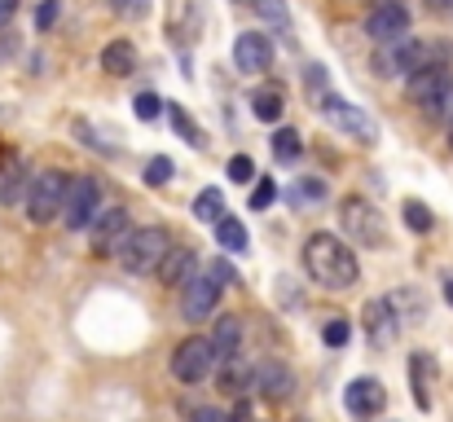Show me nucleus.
I'll use <instances>...</instances> for the list:
<instances>
[{
  "label": "nucleus",
  "instance_id": "nucleus-1",
  "mask_svg": "<svg viewBox=\"0 0 453 422\" xmlns=\"http://www.w3.org/2000/svg\"><path fill=\"white\" fill-rule=\"evenodd\" d=\"M303 269H308V278L321 281L326 290H348L361 278V265H357L352 247L339 234H312L303 242Z\"/></svg>",
  "mask_w": 453,
  "mask_h": 422
},
{
  "label": "nucleus",
  "instance_id": "nucleus-2",
  "mask_svg": "<svg viewBox=\"0 0 453 422\" xmlns=\"http://www.w3.org/2000/svg\"><path fill=\"white\" fill-rule=\"evenodd\" d=\"M167 247H172V238H167V229H158V225H142V229H128V238L119 242V265H124V273H137V278H146L158 269V260L167 256Z\"/></svg>",
  "mask_w": 453,
  "mask_h": 422
},
{
  "label": "nucleus",
  "instance_id": "nucleus-3",
  "mask_svg": "<svg viewBox=\"0 0 453 422\" xmlns=\"http://www.w3.org/2000/svg\"><path fill=\"white\" fill-rule=\"evenodd\" d=\"M66 172L49 167L40 176H31V189H27V220L31 225H49L62 216V198H66Z\"/></svg>",
  "mask_w": 453,
  "mask_h": 422
},
{
  "label": "nucleus",
  "instance_id": "nucleus-4",
  "mask_svg": "<svg viewBox=\"0 0 453 422\" xmlns=\"http://www.w3.org/2000/svg\"><path fill=\"white\" fill-rule=\"evenodd\" d=\"M97 211H102V180L97 176H71L66 198H62V225L66 229H88Z\"/></svg>",
  "mask_w": 453,
  "mask_h": 422
},
{
  "label": "nucleus",
  "instance_id": "nucleus-5",
  "mask_svg": "<svg viewBox=\"0 0 453 422\" xmlns=\"http://www.w3.org/2000/svg\"><path fill=\"white\" fill-rule=\"evenodd\" d=\"M211 370H216V352H211V339H203V334L185 339V343L172 352V374H176L180 383H203Z\"/></svg>",
  "mask_w": 453,
  "mask_h": 422
},
{
  "label": "nucleus",
  "instance_id": "nucleus-6",
  "mask_svg": "<svg viewBox=\"0 0 453 422\" xmlns=\"http://www.w3.org/2000/svg\"><path fill=\"white\" fill-rule=\"evenodd\" d=\"M128 207H102L97 216H93V225H88V247H93V256H111V251H119V242L128 238Z\"/></svg>",
  "mask_w": 453,
  "mask_h": 422
},
{
  "label": "nucleus",
  "instance_id": "nucleus-7",
  "mask_svg": "<svg viewBox=\"0 0 453 422\" xmlns=\"http://www.w3.org/2000/svg\"><path fill=\"white\" fill-rule=\"evenodd\" d=\"M343 225L357 242L365 247H388V229H383V216L365 203V198H343Z\"/></svg>",
  "mask_w": 453,
  "mask_h": 422
},
{
  "label": "nucleus",
  "instance_id": "nucleus-8",
  "mask_svg": "<svg viewBox=\"0 0 453 422\" xmlns=\"http://www.w3.org/2000/svg\"><path fill=\"white\" fill-rule=\"evenodd\" d=\"M216 303H220V286L207 278V273H194V278L180 281V317H185V321L211 317Z\"/></svg>",
  "mask_w": 453,
  "mask_h": 422
},
{
  "label": "nucleus",
  "instance_id": "nucleus-9",
  "mask_svg": "<svg viewBox=\"0 0 453 422\" xmlns=\"http://www.w3.org/2000/svg\"><path fill=\"white\" fill-rule=\"evenodd\" d=\"M365 35L374 44H396L410 35V9L405 4H379L365 13Z\"/></svg>",
  "mask_w": 453,
  "mask_h": 422
},
{
  "label": "nucleus",
  "instance_id": "nucleus-10",
  "mask_svg": "<svg viewBox=\"0 0 453 422\" xmlns=\"http://www.w3.org/2000/svg\"><path fill=\"white\" fill-rule=\"evenodd\" d=\"M321 115H326L339 133H348V137H357V141H374L379 137L374 119H365V111H361V106H352V102H343V97H326V102H321Z\"/></svg>",
  "mask_w": 453,
  "mask_h": 422
},
{
  "label": "nucleus",
  "instance_id": "nucleus-11",
  "mask_svg": "<svg viewBox=\"0 0 453 422\" xmlns=\"http://www.w3.org/2000/svg\"><path fill=\"white\" fill-rule=\"evenodd\" d=\"M234 66H238L242 75L269 71V66H273V40L260 35V31H242V35L234 40Z\"/></svg>",
  "mask_w": 453,
  "mask_h": 422
},
{
  "label": "nucleus",
  "instance_id": "nucleus-12",
  "mask_svg": "<svg viewBox=\"0 0 453 422\" xmlns=\"http://www.w3.org/2000/svg\"><path fill=\"white\" fill-rule=\"evenodd\" d=\"M343 405H348L352 418H374V414H383L388 392H383L379 379H352V383L343 387Z\"/></svg>",
  "mask_w": 453,
  "mask_h": 422
},
{
  "label": "nucleus",
  "instance_id": "nucleus-13",
  "mask_svg": "<svg viewBox=\"0 0 453 422\" xmlns=\"http://www.w3.org/2000/svg\"><path fill=\"white\" fill-rule=\"evenodd\" d=\"M251 387H260V396L269 401H287L296 392V374L282 361H265L260 370H251Z\"/></svg>",
  "mask_w": 453,
  "mask_h": 422
},
{
  "label": "nucleus",
  "instance_id": "nucleus-14",
  "mask_svg": "<svg viewBox=\"0 0 453 422\" xmlns=\"http://www.w3.org/2000/svg\"><path fill=\"white\" fill-rule=\"evenodd\" d=\"M365 334L370 343H392L396 339V312H392V299H370L365 303Z\"/></svg>",
  "mask_w": 453,
  "mask_h": 422
},
{
  "label": "nucleus",
  "instance_id": "nucleus-15",
  "mask_svg": "<svg viewBox=\"0 0 453 422\" xmlns=\"http://www.w3.org/2000/svg\"><path fill=\"white\" fill-rule=\"evenodd\" d=\"M194 269H198V256L189 251V247H167V256L158 260V281L163 286H180L185 278H194Z\"/></svg>",
  "mask_w": 453,
  "mask_h": 422
},
{
  "label": "nucleus",
  "instance_id": "nucleus-16",
  "mask_svg": "<svg viewBox=\"0 0 453 422\" xmlns=\"http://www.w3.org/2000/svg\"><path fill=\"white\" fill-rule=\"evenodd\" d=\"M102 71L115 75V80L133 75V71H137V49H133L128 40H111V44L102 49Z\"/></svg>",
  "mask_w": 453,
  "mask_h": 422
},
{
  "label": "nucleus",
  "instance_id": "nucleus-17",
  "mask_svg": "<svg viewBox=\"0 0 453 422\" xmlns=\"http://www.w3.org/2000/svg\"><path fill=\"white\" fill-rule=\"evenodd\" d=\"M432 374H436V361L427 357V352H414L410 357V387H414V401H418V410H432Z\"/></svg>",
  "mask_w": 453,
  "mask_h": 422
},
{
  "label": "nucleus",
  "instance_id": "nucleus-18",
  "mask_svg": "<svg viewBox=\"0 0 453 422\" xmlns=\"http://www.w3.org/2000/svg\"><path fill=\"white\" fill-rule=\"evenodd\" d=\"M238 343H242V321H238V317H220V326H216V334H211L216 361H234V357H238Z\"/></svg>",
  "mask_w": 453,
  "mask_h": 422
},
{
  "label": "nucleus",
  "instance_id": "nucleus-19",
  "mask_svg": "<svg viewBox=\"0 0 453 422\" xmlns=\"http://www.w3.org/2000/svg\"><path fill=\"white\" fill-rule=\"evenodd\" d=\"M216 242H220L225 251H234V256H242V251L251 247L247 225H242L238 216H220V220H216Z\"/></svg>",
  "mask_w": 453,
  "mask_h": 422
},
{
  "label": "nucleus",
  "instance_id": "nucleus-20",
  "mask_svg": "<svg viewBox=\"0 0 453 422\" xmlns=\"http://www.w3.org/2000/svg\"><path fill=\"white\" fill-rule=\"evenodd\" d=\"M282 111H287V106H282V93H278V88H260V93L251 97V115H256L260 124H278Z\"/></svg>",
  "mask_w": 453,
  "mask_h": 422
},
{
  "label": "nucleus",
  "instance_id": "nucleus-21",
  "mask_svg": "<svg viewBox=\"0 0 453 422\" xmlns=\"http://www.w3.org/2000/svg\"><path fill=\"white\" fill-rule=\"evenodd\" d=\"M220 216H225V194H220V189H203V194L194 198V220L216 225Z\"/></svg>",
  "mask_w": 453,
  "mask_h": 422
},
{
  "label": "nucleus",
  "instance_id": "nucleus-22",
  "mask_svg": "<svg viewBox=\"0 0 453 422\" xmlns=\"http://www.w3.org/2000/svg\"><path fill=\"white\" fill-rule=\"evenodd\" d=\"M247 387H251V370L234 357V361L220 370V392H225V396H242Z\"/></svg>",
  "mask_w": 453,
  "mask_h": 422
},
{
  "label": "nucleus",
  "instance_id": "nucleus-23",
  "mask_svg": "<svg viewBox=\"0 0 453 422\" xmlns=\"http://www.w3.org/2000/svg\"><path fill=\"white\" fill-rule=\"evenodd\" d=\"M401 220H405L414 234H432V225H436V220H432V207L418 203V198H410V203L401 207Z\"/></svg>",
  "mask_w": 453,
  "mask_h": 422
},
{
  "label": "nucleus",
  "instance_id": "nucleus-24",
  "mask_svg": "<svg viewBox=\"0 0 453 422\" xmlns=\"http://www.w3.org/2000/svg\"><path fill=\"white\" fill-rule=\"evenodd\" d=\"M273 154H278V163H296V158L303 154L300 133H291V128H278V133H273Z\"/></svg>",
  "mask_w": 453,
  "mask_h": 422
},
{
  "label": "nucleus",
  "instance_id": "nucleus-25",
  "mask_svg": "<svg viewBox=\"0 0 453 422\" xmlns=\"http://www.w3.org/2000/svg\"><path fill=\"white\" fill-rule=\"evenodd\" d=\"M163 111H167V119H172V128H176L180 137L189 141V145H203V133H198V128L189 124V115H185V111H180L176 102H163Z\"/></svg>",
  "mask_w": 453,
  "mask_h": 422
},
{
  "label": "nucleus",
  "instance_id": "nucleus-26",
  "mask_svg": "<svg viewBox=\"0 0 453 422\" xmlns=\"http://www.w3.org/2000/svg\"><path fill=\"white\" fill-rule=\"evenodd\" d=\"M256 13H260L265 22H273L278 31H291V13H287L282 0H256Z\"/></svg>",
  "mask_w": 453,
  "mask_h": 422
},
{
  "label": "nucleus",
  "instance_id": "nucleus-27",
  "mask_svg": "<svg viewBox=\"0 0 453 422\" xmlns=\"http://www.w3.org/2000/svg\"><path fill=\"white\" fill-rule=\"evenodd\" d=\"M321 339H326V348H343V343L352 339V326H348L343 317H334V321L321 326Z\"/></svg>",
  "mask_w": 453,
  "mask_h": 422
},
{
  "label": "nucleus",
  "instance_id": "nucleus-28",
  "mask_svg": "<svg viewBox=\"0 0 453 422\" xmlns=\"http://www.w3.org/2000/svg\"><path fill=\"white\" fill-rule=\"evenodd\" d=\"M273 198H278V185H273L269 176H260V180H256V189H251V211L273 207Z\"/></svg>",
  "mask_w": 453,
  "mask_h": 422
},
{
  "label": "nucleus",
  "instance_id": "nucleus-29",
  "mask_svg": "<svg viewBox=\"0 0 453 422\" xmlns=\"http://www.w3.org/2000/svg\"><path fill=\"white\" fill-rule=\"evenodd\" d=\"M229 176H234V185H251L256 180V163L247 154H234L229 158Z\"/></svg>",
  "mask_w": 453,
  "mask_h": 422
},
{
  "label": "nucleus",
  "instance_id": "nucleus-30",
  "mask_svg": "<svg viewBox=\"0 0 453 422\" xmlns=\"http://www.w3.org/2000/svg\"><path fill=\"white\" fill-rule=\"evenodd\" d=\"M58 18H62V0H40V9H35V31H53Z\"/></svg>",
  "mask_w": 453,
  "mask_h": 422
},
{
  "label": "nucleus",
  "instance_id": "nucleus-31",
  "mask_svg": "<svg viewBox=\"0 0 453 422\" xmlns=\"http://www.w3.org/2000/svg\"><path fill=\"white\" fill-rule=\"evenodd\" d=\"M172 172H176V167H172V158H163V154H158V158L146 163V185H167V180H172Z\"/></svg>",
  "mask_w": 453,
  "mask_h": 422
},
{
  "label": "nucleus",
  "instance_id": "nucleus-32",
  "mask_svg": "<svg viewBox=\"0 0 453 422\" xmlns=\"http://www.w3.org/2000/svg\"><path fill=\"white\" fill-rule=\"evenodd\" d=\"M321 198H326V185L321 180H300L291 189V203H321Z\"/></svg>",
  "mask_w": 453,
  "mask_h": 422
},
{
  "label": "nucleus",
  "instance_id": "nucleus-33",
  "mask_svg": "<svg viewBox=\"0 0 453 422\" xmlns=\"http://www.w3.org/2000/svg\"><path fill=\"white\" fill-rule=\"evenodd\" d=\"M133 111H137V119H146V124H150V119H158V115H163V102H158L154 93H142V97L133 102Z\"/></svg>",
  "mask_w": 453,
  "mask_h": 422
},
{
  "label": "nucleus",
  "instance_id": "nucleus-34",
  "mask_svg": "<svg viewBox=\"0 0 453 422\" xmlns=\"http://www.w3.org/2000/svg\"><path fill=\"white\" fill-rule=\"evenodd\" d=\"M207 278L216 281V286H220V290H225V286H238V269H234V265H229V260H216V265H211V273H207Z\"/></svg>",
  "mask_w": 453,
  "mask_h": 422
},
{
  "label": "nucleus",
  "instance_id": "nucleus-35",
  "mask_svg": "<svg viewBox=\"0 0 453 422\" xmlns=\"http://www.w3.org/2000/svg\"><path fill=\"white\" fill-rule=\"evenodd\" d=\"M111 9H115L119 18H142V13L150 9V0H111Z\"/></svg>",
  "mask_w": 453,
  "mask_h": 422
},
{
  "label": "nucleus",
  "instance_id": "nucleus-36",
  "mask_svg": "<svg viewBox=\"0 0 453 422\" xmlns=\"http://www.w3.org/2000/svg\"><path fill=\"white\" fill-rule=\"evenodd\" d=\"M189 422H229V414H220V410H198Z\"/></svg>",
  "mask_w": 453,
  "mask_h": 422
},
{
  "label": "nucleus",
  "instance_id": "nucleus-37",
  "mask_svg": "<svg viewBox=\"0 0 453 422\" xmlns=\"http://www.w3.org/2000/svg\"><path fill=\"white\" fill-rule=\"evenodd\" d=\"M13 9H18V0H0V27L13 18Z\"/></svg>",
  "mask_w": 453,
  "mask_h": 422
},
{
  "label": "nucleus",
  "instance_id": "nucleus-38",
  "mask_svg": "<svg viewBox=\"0 0 453 422\" xmlns=\"http://www.w3.org/2000/svg\"><path fill=\"white\" fill-rule=\"evenodd\" d=\"M432 13H453V0H427Z\"/></svg>",
  "mask_w": 453,
  "mask_h": 422
},
{
  "label": "nucleus",
  "instance_id": "nucleus-39",
  "mask_svg": "<svg viewBox=\"0 0 453 422\" xmlns=\"http://www.w3.org/2000/svg\"><path fill=\"white\" fill-rule=\"evenodd\" d=\"M445 299L453 303V278H445Z\"/></svg>",
  "mask_w": 453,
  "mask_h": 422
},
{
  "label": "nucleus",
  "instance_id": "nucleus-40",
  "mask_svg": "<svg viewBox=\"0 0 453 422\" xmlns=\"http://www.w3.org/2000/svg\"><path fill=\"white\" fill-rule=\"evenodd\" d=\"M383 4H405V0H383Z\"/></svg>",
  "mask_w": 453,
  "mask_h": 422
},
{
  "label": "nucleus",
  "instance_id": "nucleus-41",
  "mask_svg": "<svg viewBox=\"0 0 453 422\" xmlns=\"http://www.w3.org/2000/svg\"><path fill=\"white\" fill-rule=\"evenodd\" d=\"M449 145H453V119H449Z\"/></svg>",
  "mask_w": 453,
  "mask_h": 422
}]
</instances>
